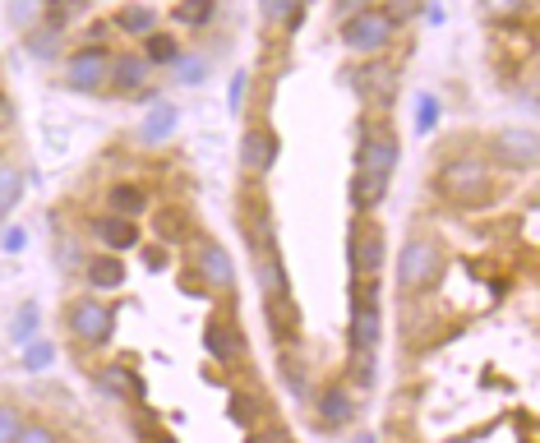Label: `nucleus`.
<instances>
[{"instance_id": "nucleus-1", "label": "nucleus", "mask_w": 540, "mask_h": 443, "mask_svg": "<svg viewBox=\"0 0 540 443\" xmlns=\"http://www.w3.org/2000/svg\"><path fill=\"white\" fill-rule=\"evenodd\" d=\"M439 264H444V254L434 245L430 236H411L402 250H397V291H430L439 282Z\"/></svg>"}, {"instance_id": "nucleus-2", "label": "nucleus", "mask_w": 540, "mask_h": 443, "mask_svg": "<svg viewBox=\"0 0 540 443\" xmlns=\"http://www.w3.org/2000/svg\"><path fill=\"white\" fill-rule=\"evenodd\" d=\"M393 37H397V24L388 19L384 10H379V5L356 10L351 19H342V47L356 51V56H379Z\"/></svg>"}, {"instance_id": "nucleus-3", "label": "nucleus", "mask_w": 540, "mask_h": 443, "mask_svg": "<svg viewBox=\"0 0 540 443\" xmlns=\"http://www.w3.org/2000/svg\"><path fill=\"white\" fill-rule=\"evenodd\" d=\"M347 259H351V273H356V282H374V277L384 273L388 240H384V231H379V222H370V217H356L351 240H347Z\"/></svg>"}, {"instance_id": "nucleus-4", "label": "nucleus", "mask_w": 540, "mask_h": 443, "mask_svg": "<svg viewBox=\"0 0 540 443\" xmlns=\"http://www.w3.org/2000/svg\"><path fill=\"white\" fill-rule=\"evenodd\" d=\"M397 157H402V148H397L393 134L365 120V125H360V144H356V171L388 180L397 171Z\"/></svg>"}, {"instance_id": "nucleus-5", "label": "nucleus", "mask_w": 540, "mask_h": 443, "mask_svg": "<svg viewBox=\"0 0 540 443\" xmlns=\"http://www.w3.org/2000/svg\"><path fill=\"white\" fill-rule=\"evenodd\" d=\"M384 333V310H379V287L374 282H356V300H351V347H379Z\"/></svg>"}, {"instance_id": "nucleus-6", "label": "nucleus", "mask_w": 540, "mask_h": 443, "mask_svg": "<svg viewBox=\"0 0 540 443\" xmlns=\"http://www.w3.org/2000/svg\"><path fill=\"white\" fill-rule=\"evenodd\" d=\"M111 51L107 47H79L70 60H65V88L74 93H97V88L111 79Z\"/></svg>"}, {"instance_id": "nucleus-7", "label": "nucleus", "mask_w": 540, "mask_h": 443, "mask_svg": "<svg viewBox=\"0 0 540 443\" xmlns=\"http://www.w3.org/2000/svg\"><path fill=\"white\" fill-rule=\"evenodd\" d=\"M439 190L471 204V194H485L490 190V167L480 157H453L444 171H439Z\"/></svg>"}, {"instance_id": "nucleus-8", "label": "nucleus", "mask_w": 540, "mask_h": 443, "mask_svg": "<svg viewBox=\"0 0 540 443\" xmlns=\"http://www.w3.org/2000/svg\"><path fill=\"white\" fill-rule=\"evenodd\" d=\"M70 333L84 342V347H102L111 333H116V314L102 305V300H74L70 305Z\"/></svg>"}, {"instance_id": "nucleus-9", "label": "nucleus", "mask_w": 540, "mask_h": 443, "mask_svg": "<svg viewBox=\"0 0 540 443\" xmlns=\"http://www.w3.org/2000/svg\"><path fill=\"white\" fill-rule=\"evenodd\" d=\"M277 153H282V139L273 130H264V125H250L245 139H240V167H245V176H268L277 167Z\"/></svg>"}, {"instance_id": "nucleus-10", "label": "nucleus", "mask_w": 540, "mask_h": 443, "mask_svg": "<svg viewBox=\"0 0 540 443\" xmlns=\"http://www.w3.org/2000/svg\"><path fill=\"white\" fill-rule=\"evenodd\" d=\"M356 420V397H351L347 384H328L324 393L314 397V425L319 430H342Z\"/></svg>"}, {"instance_id": "nucleus-11", "label": "nucleus", "mask_w": 540, "mask_h": 443, "mask_svg": "<svg viewBox=\"0 0 540 443\" xmlns=\"http://www.w3.org/2000/svg\"><path fill=\"white\" fill-rule=\"evenodd\" d=\"M397 88H402V79H397V70L393 65H365V70L356 74V93L370 102V107H379V111H388L397 102Z\"/></svg>"}, {"instance_id": "nucleus-12", "label": "nucleus", "mask_w": 540, "mask_h": 443, "mask_svg": "<svg viewBox=\"0 0 540 443\" xmlns=\"http://www.w3.org/2000/svg\"><path fill=\"white\" fill-rule=\"evenodd\" d=\"M194 268H199V282H204L208 291H231L236 287V268H231L227 250L222 245H213V240H204L199 250H194Z\"/></svg>"}, {"instance_id": "nucleus-13", "label": "nucleus", "mask_w": 540, "mask_h": 443, "mask_svg": "<svg viewBox=\"0 0 540 443\" xmlns=\"http://www.w3.org/2000/svg\"><path fill=\"white\" fill-rule=\"evenodd\" d=\"M494 157H499L504 167H517V171L536 167V134L531 130H499L494 134Z\"/></svg>"}, {"instance_id": "nucleus-14", "label": "nucleus", "mask_w": 540, "mask_h": 443, "mask_svg": "<svg viewBox=\"0 0 540 443\" xmlns=\"http://www.w3.org/2000/svg\"><path fill=\"white\" fill-rule=\"evenodd\" d=\"M204 347H208V356H213V360H222V365H236V360L245 356V337H240V328L231 324V319H208Z\"/></svg>"}, {"instance_id": "nucleus-15", "label": "nucleus", "mask_w": 540, "mask_h": 443, "mask_svg": "<svg viewBox=\"0 0 540 443\" xmlns=\"http://www.w3.org/2000/svg\"><path fill=\"white\" fill-rule=\"evenodd\" d=\"M93 384H97V393H107V397H116V402H134V397H144V379L130 370V365H102V370L93 374Z\"/></svg>"}, {"instance_id": "nucleus-16", "label": "nucleus", "mask_w": 540, "mask_h": 443, "mask_svg": "<svg viewBox=\"0 0 540 443\" xmlns=\"http://www.w3.org/2000/svg\"><path fill=\"white\" fill-rule=\"evenodd\" d=\"M93 236L107 245V254H125V250H134V245L144 240V231H139V222H130V217L107 213V217H97L93 222Z\"/></svg>"}, {"instance_id": "nucleus-17", "label": "nucleus", "mask_w": 540, "mask_h": 443, "mask_svg": "<svg viewBox=\"0 0 540 443\" xmlns=\"http://www.w3.org/2000/svg\"><path fill=\"white\" fill-rule=\"evenodd\" d=\"M148 74H153V65H148L144 56H134V51H130V56L111 60V79H107V84L116 88V93H139V88L148 84Z\"/></svg>"}, {"instance_id": "nucleus-18", "label": "nucleus", "mask_w": 540, "mask_h": 443, "mask_svg": "<svg viewBox=\"0 0 540 443\" xmlns=\"http://www.w3.org/2000/svg\"><path fill=\"white\" fill-rule=\"evenodd\" d=\"M144 208H148V194H144V185H134V180H120V185H111L107 190V213L139 222Z\"/></svg>"}, {"instance_id": "nucleus-19", "label": "nucleus", "mask_w": 540, "mask_h": 443, "mask_svg": "<svg viewBox=\"0 0 540 443\" xmlns=\"http://www.w3.org/2000/svg\"><path fill=\"white\" fill-rule=\"evenodd\" d=\"M240 231H245V240H250V250L273 254V245H277V227H273V213H268L264 204H254V213L245 208V222H240Z\"/></svg>"}, {"instance_id": "nucleus-20", "label": "nucleus", "mask_w": 540, "mask_h": 443, "mask_svg": "<svg viewBox=\"0 0 540 443\" xmlns=\"http://www.w3.org/2000/svg\"><path fill=\"white\" fill-rule=\"evenodd\" d=\"M176 125H180V111L167 107V102H157V107L139 120V144H167L171 134H176Z\"/></svg>"}, {"instance_id": "nucleus-21", "label": "nucleus", "mask_w": 540, "mask_h": 443, "mask_svg": "<svg viewBox=\"0 0 540 443\" xmlns=\"http://www.w3.org/2000/svg\"><path fill=\"white\" fill-rule=\"evenodd\" d=\"M84 277L93 291H116V287H125V264H120L116 254H93L84 264Z\"/></svg>"}, {"instance_id": "nucleus-22", "label": "nucleus", "mask_w": 540, "mask_h": 443, "mask_svg": "<svg viewBox=\"0 0 540 443\" xmlns=\"http://www.w3.org/2000/svg\"><path fill=\"white\" fill-rule=\"evenodd\" d=\"M388 199V180L379 176H365V171H356V180H351V208H356L360 217H370L374 208Z\"/></svg>"}, {"instance_id": "nucleus-23", "label": "nucleus", "mask_w": 540, "mask_h": 443, "mask_svg": "<svg viewBox=\"0 0 540 443\" xmlns=\"http://www.w3.org/2000/svg\"><path fill=\"white\" fill-rule=\"evenodd\" d=\"M116 28L130 37H148V33H157V10L153 5H125L116 14Z\"/></svg>"}, {"instance_id": "nucleus-24", "label": "nucleus", "mask_w": 540, "mask_h": 443, "mask_svg": "<svg viewBox=\"0 0 540 443\" xmlns=\"http://www.w3.org/2000/svg\"><path fill=\"white\" fill-rule=\"evenodd\" d=\"M259 287H264L268 300H273V296H291V277H287V268H282L277 254H264V259H259Z\"/></svg>"}, {"instance_id": "nucleus-25", "label": "nucleus", "mask_w": 540, "mask_h": 443, "mask_svg": "<svg viewBox=\"0 0 540 443\" xmlns=\"http://www.w3.org/2000/svg\"><path fill=\"white\" fill-rule=\"evenodd\" d=\"M213 14H217V0H176L171 19L180 28H204V24H213Z\"/></svg>"}, {"instance_id": "nucleus-26", "label": "nucleus", "mask_w": 540, "mask_h": 443, "mask_svg": "<svg viewBox=\"0 0 540 443\" xmlns=\"http://www.w3.org/2000/svg\"><path fill=\"white\" fill-rule=\"evenodd\" d=\"M347 379L360 388V393H365V388H374V379H379V370H374V351H370V347H351Z\"/></svg>"}, {"instance_id": "nucleus-27", "label": "nucleus", "mask_w": 540, "mask_h": 443, "mask_svg": "<svg viewBox=\"0 0 540 443\" xmlns=\"http://www.w3.org/2000/svg\"><path fill=\"white\" fill-rule=\"evenodd\" d=\"M19 194H24V171L10 167V162H0V222L10 217L14 204H19Z\"/></svg>"}, {"instance_id": "nucleus-28", "label": "nucleus", "mask_w": 540, "mask_h": 443, "mask_svg": "<svg viewBox=\"0 0 540 443\" xmlns=\"http://www.w3.org/2000/svg\"><path fill=\"white\" fill-rule=\"evenodd\" d=\"M42 14H47V0H10V24L19 28V33L42 28Z\"/></svg>"}, {"instance_id": "nucleus-29", "label": "nucleus", "mask_w": 540, "mask_h": 443, "mask_svg": "<svg viewBox=\"0 0 540 443\" xmlns=\"http://www.w3.org/2000/svg\"><path fill=\"white\" fill-rule=\"evenodd\" d=\"M176 56H180L176 37H167V33H148L144 37V60L148 65H176Z\"/></svg>"}, {"instance_id": "nucleus-30", "label": "nucleus", "mask_w": 540, "mask_h": 443, "mask_svg": "<svg viewBox=\"0 0 540 443\" xmlns=\"http://www.w3.org/2000/svg\"><path fill=\"white\" fill-rule=\"evenodd\" d=\"M24 47H28V56H37V60H51L60 51V33L56 28H33V33H24Z\"/></svg>"}, {"instance_id": "nucleus-31", "label": "nucleus", "mask_w": 540, "mask_h": 443, "mask_svg": "<svg viewBox=\"0 0 540 443\" xmlns=\"http://www.w3.org/2000/svg\"><path fill=\"white\" fill-rule=\"evenodd\" d=\"M264 19H268V24L296 28L300 24V0H264Z\"/></svg>"}, {"instance_id": "nucleus-32", "label": "nucleus", "mask_w": 540, "mask_h": 443, "mask_svg": "<svg viewBox=\"0 0 540 443\" xmlns=\"http://www.w3.org/2000/svg\"><path fill=\"white\" fill-rule=\"evenodd\" d=\"M171 70H176V79H180V84H199V79H204V74H208V56H185V51H180V56H176V65H171Z\"/></svg>"}, {"instance_id": "nucleus-33", "label": "nucleus", "mask_w": 540, "mask_h": 443, "mask_svg": "<svg viewBox=\"0 0 540 443\" xmlns=\"http://www.w3.org/2000/svg\"><path fill=\"white\" fill-rule=\"evenodd\" d=\"M231 420H236L240 430H250L254 420H259V397H250V393H231Z\"/></svg>"}, {"instance_id": "nucleus-34", "label": "nucleus", "mask_w": 540, "mask_h": 443, "mask_svg": "<svg viewBox=\"0 0 540 443\" xmlns=\"http://www.w3.org/2000/svg\"><path fill=\"white\" fill-rule=\"evenodd\" d=\"M480 10L490 14V19H499V24H508V19H517V14L527 10V0H480Z\"/></svg>"}, {"instance_id": "nucleus-35", "label": "nucleus", "mask_w": 540, "mask_h": 443, "mask_svg": "<svg viewBox=\"0 0 540 443\" xmlns=\"http://www.w3.org/2000/svg\"><path fill=\"white\" fill-rule=\"evenodd\" d=\"M33 333H37V305H24L14 314V342H33Z\"/></svg>"}, {"instance_id": "nucleus-36", "label": "nucleus", "mask_w": 540, "mask_h": 443, "mask_svg": "<svg viewBox=\"0 0 540 443\" xmlns=\"http://www.w3.org/2000/svg\"><path fill=\"white\" fill-rule=\"evenodd\" d=\"M180 231H185V217H180L176 208H162V213H157V236H162V240L176 236L180 240Z\"/></svg>"}, {"instance_id": "nucleus-37", "label": "nucleus", "mask_w": 540, "mask_h": 443, "mask_svg": "<svg viewBox=\"0 0 540 443\" xmlns=\"http://www.w3.org/2000/svg\"><path fill=\"white\" fill-rule=\"evenodd\" d=\"M434 125H439V97H430V93H425V97H420V116H416V130H420V134H430Z\"/></svg>"}, {"instance_id": "nucleus-38", "label": "nucleus", "mask_w": 540, "mask_h": 443, "mask_svg": "<svg viewBox=\"0 0 540 443\" xmlns=\"http://www.w3.org/2000/svg\"><path fill=\"white\" fill-rule=\"evenodd\" d=\"M19 430H24V416L0 402V443H14V434H19Z\"/></svg>"}, {"instance_id": "nucleus-39", "label": "nucleus", "mask_w": 540, "mask_h": 443, "mask_svg": "<svg viewBox=\"0 0 540 443\" xmlns=\"http://www.w3.org/2000/svg\"><path fill=\"white\" fill-rule=\"evenodd\" d=\"M379 10H384L388 19H393V24L402 28V24H407V19H411V14L420 10V0H388V5H379Z\"/></svg>"}, {"instance_id": "nucleus-40", "label": "nucleus", "mask_w": 540, "mask_h": 443, "mask_svg": "<svg viewBox=\"0 0 540 443\" xmlns=\"http://www.w3.org/2000/svg\"><path fill=\"white\" fill-rule=\"evenodd\" d=\"M51 365V347L47 342H28L24 347V370H47Z\"/></svg>"}, {"instance_id": "nucleus-41", "label": "nucleus", "mask_w": 540, "mask_h": 443, "mask_svg": "<svg viewBox=\"0 0 540 443\" xmlns=\"http://www.w3.org/2000/svg\"><path fill=\"white\" fill-rule=\"evenodd\" d=\"M282 384H287L296 397H305V370H300L296 360H287V356H282Z\"/></svg>"}, {"instance_id": "nucleus-42", "label": "nucleus", "mask_w": 540, "mask_h": 443, "mask_svg": "<svg viewBox=\"0 0 540 443\" xmlns=\"http://www.w3.org/2000/svg\"><path fill=\"white\" fill-rule=\"evenodd\" d=\"M56 264H60V268H79V264H88V259H84V250H79L74 240H60V250H56Z\"/></svg>"}, {"instance_id": "nucleus-43", "label": "nucleus", "mask_w": 540, "mask_h": 443, "mask_svg": "<svg viewBox=\"0 0 540 443\" xmlns=\"http://www.w3.org/2000/svg\"><path fill=\"white\" fill-rule=\"evenodd\" d=\"M14 443H56V434L47 425H24V430L14 434Z\"/></svg>"}, {"instance_id": "nucleus-44", "label": "nucleus", "mask_w": 540, "mask_h": 443, "mask_svg": "<svg viewBox=\"0 0 540 443\" xmlns=\"http://www.w3.org/2000/svg\"><path fill=\"white\" fill-rule=\"evenodd\" d=\"M245 84H250V74H236L231 79V111H240V102H245Z\"/></svg>"}, {"instance_id": "nucleus-45", "label": "nucleus", "mask_w": 540, "mask_h": 443, "mask_svg": "<svg viewBox=\"0 0 540 443\" xmlns=\"http://www.w3.org/2000/svg\"><path fill=\"white\" fill-rule=\"evenodd\" d=\"M370 5H379V0H337V14H342V19H351L356 10H370Z\"/></svg>"}, {"instance_id": "nucleus-46", "label": "nucleus", "mask_w": 540, "mask_h": 443, "mask_svg": "<svg viewBox=\"0 0 540 443\" xmlns=\"http://www.w3.org/2000/svg\"><path fill=\"white\" fill-rule=\"evenodd\" d=\"M134 430H157V411L134 407Z\"/></svg>"}, {"instance_id": "nucleus-47", "label": "nucleus", "mask_w": 540, "mask_h": 443, "mask_svg": "<svg viewBox=\"0 0 540 443\" xmlns=\"http://www.w3.org/2000/svg\"><path fill=\"white\" fill-rule=\"evenodd\" d=\"M254 443H291V434L282 430V425H273V430H264V434H254Z\"/></svg>"}, {"instance_id": "nucleus-48", "label": "nucleus", "mask_w": 540, "mask_h": 443, "mask_svg": "<svg viewBox=\"0 0 540 443\" xmlns=\"http://www.w3.org/2000/svg\"><path fill=\"white\" fill-rule=\"evenodd\" d=\"M144 264H148V268H167V250H162V245H148V250H144Z\"/></svg>"}, {"instance_id": "nucleus-49", "label": "nucleus", "mask_w": 540, "mask_h": 443, "mask_svg": "<svg viewBox=\"0 0 540 443\" xmlns=\"http://www.w3.org/2000/svg\"><path fill=\"white\" fill-rule=\"evenodd\" d=\"M5 250H24V231H19V227H14V231H5Z\"/></svg>"}, {"instance_id": "nucleus-50", "label": "nucleus", "mask_w": 540, "mask_h": 443, "mask_svg": "<svg viewBox=\"0 0 540 443\" xmlns=\"http://www.w3.org/2000/svg\"><path fill=\"white\" fill-rule=\"evenodd\" d=\"M351 443H374V439H370V434H360V439H351Z\"/></svg>"}, {"instance_id": "nucleus-51", "label": "nucleus", "mask_w": 540, "mask_h": 443, "mask_svg": "<svg viewBox=\"0 0 540 443\" xmlns=\"http://www.w3.org/2000/svg\"><path fill=\"white\" fill-rule=\"evenodd\" d=\"M153 443H176V439H167V434H157V439Z\"/></svg>"}, {"instance_id": "nucleus-52", "label": "nucleus", "mask_w": 540, "mask_h": 443, "mask_svg": "<svg viewBox=\"0 0 540 443\" xmlns=\"http://www.w3.org/2000/svg\"><path fill=\"white\" fill-rule=\"evenodd\" d=\"M245 443H254V434H245Z\"/></svg>"}]
</instances>
